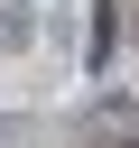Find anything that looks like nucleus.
Returning <instances> with one entry per match:
<instances>
[{"instance_id":"1","label":"nucleus","mask_w":139,"mask_h":148,"mask_svg":"<svg viewBox=\"0 0 139 148\" xmlns=\"http://www.w3.org/2000/svg\"><path fill=\"white\" fill-rule=\"evenodd\" d=\"M0 46H37V18H28V0H0Z\"/></svg>"},{"instance_id":"2","label":"nucleus","mask_w":139,"mask_h":148,"mask_svg":"<svg viewBox=\"0 0 139 148\" xmlns=\"http://www.w3.org/2000/svg\"><path fill=\"white\" fill-rule=\"evenodd\" d=\"M120 148H139V139H120Z\"/></svg>"}]
</instances>
